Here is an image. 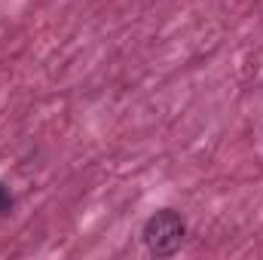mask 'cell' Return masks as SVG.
Segmentation results:
<instances>
[{
	"label": "cell",
	"instance_id": "obj_1",
	"mask_svg": "<svg viewBox=\"0 0 263 260\" xmlns=\"http://www.w3.org/2000/svg\"><path fill=\"white\" fill-rule=\"evenodd\" d=\"M184 217L178 214V211H156L150 220H147V227H144V242H147V248L153 251V254H175L178 248H181V242H184Z\"/></svg>",
	"mask_w": 263,
	"mask_h": 260
},
{
	"label": "cell",
	"instance_id": "obj_2",
	"mask_svg": "<svg viewBox=\"0 0 263 260\" xmlns=\"http://www.w3.org/2000/svg\"><path fill=\"white\" fill-rule=\"evenodd\" d=\"M9 208H12V199H9V193H6V190L0 187V214H6Z\"/></svg>",
	"mask_w": 263,
	"mask_h": 260
}]
</instances>
